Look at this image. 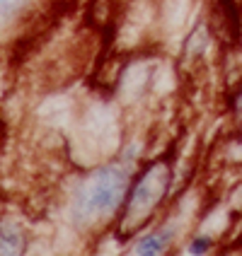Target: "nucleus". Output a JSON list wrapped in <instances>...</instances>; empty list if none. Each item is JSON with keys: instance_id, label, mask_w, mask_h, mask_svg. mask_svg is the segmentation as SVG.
<instances>
[{"instance_id": "obj_1", "label": "nucleus", "mask_w": 242, "mask_h": 256, "mask_svg": "<svg viewBox=\"0 0 242 256\" xmlns=\"http://www.w3.org/2000/svg\"><path fill=\"white\" fill-rule=\"evenodd\" d=\"M131 174L133 167L124 164L116 155L92 162L80 174H73L63 194V220L73 234L97 240L114 228Z\"/></svg>"}, {"instance_id": "obj_2", "label": "nucleus", "mask_w": 242, "mask_h": 256, "mask_svg": "<svg viewBox=\"0 0 242 256\" xmlns=\"http://www.w3.org/2000/svg\"><path fill=\"white\" fill-rule=\"evenodd\" d=\"M177 162L172 152L145 157L133 170L121 213L116 218V234L126 242L136 232L155 222L177 196Z\"/></svg>"}, {"instance_id": "obj_3", "label": "nucleus", "mask_w": 242, "mask_h": 256, "mask_svg": "<svg viewBox=\"0 0 242 256\" xmlns=\"http://www.w3.org/2000/svg\"><path fill=\"white\" fill-rule=\"evenodd\" d=\"M182 196H184V210L179 208V200L174 196L167 210L155 222H150L148 228H143L133 237H128L126 246H124L128 256H167L182 246L184 237L191 232V228L196 225V218H199V210L194 206H189L191 196L189 194H182Z\"/></svg>"}, {"instance_id": "obj_4", "label": "nucleus", "mask_w": 242, "mask_h": 256, "mask_svg": "<svg viewBox=\"0 0 242 256\" xmlns=\"http://www.w3.org/2000/svg\"><path fill=\"white\" fill-rule=\"evenodd\" d=\"M215 46V32L211 20H196L189 32L182 36L179 58L184 66H203V60L211 56V48Z\"/></svg>"}, {"instance_id": "obj_5", "label": "nucleus", "mask_w": 242, "mask_h": 256, "mask_svg": "<svg viewBox=\"0 0 242 256\" xmlns=\"http://www.w3.org/2000/svg\"><path fill=\"white\" fill-rule=\"evenodd\" d=\"M29 249V228L10 213H0V256H22Z\"/></svg>"}, {"instance_id": "obj_6", "label": "nucleus", "mask_w": 242, "mask_h": 256, "mask_svg": "<svg viewBox=\"0 0 242 256\" xmlns=\"http://www.w3.org/2000/svg\"><path fill=\"white\" fill-rule=\"evenodd\" d=\"M42 0H0V36L27 22Z\"/></svg>"}, {"instance_id": "obj_7", "label": "nucleus", "mask_w": 242, "mask_h": 256, "mask_svg": "<svg viewBox=\"0 0 242 256\" xmlns=\"http://www.w3.org/2000/svg\"><path fill=\"white\" fill-rule=\"evenodd\" d=\"M218 244H220L218 230L203 225V220H201V225H194V228H191V232L184 237V242H182L179 249H182V254H186V256H208L218 249Z\"/></svg>"}, {"instance_id": "obj_8", "label": "nucleus", "mask_w": 242, "mask_h": 256, "mask_svg": "<svg viewBox=\"0 0 242 256\" xmlns=\"http://www.w3.org/2000/svg\"><path fill=\"white\" fill-rule=\"evenodd\" d=\"M225 114L230 118L232 130H242V78L237 80V85L225 94Z\"/></svg>"}, {"instance_id": "obj_9", "label": "nucleus", "mask_w": 242, "mask_h": 256, "mask_svg": "<svg viewBox=\"0 0 242 256\" xmlns=\"http://www.w3.org/2000/svg\"><path fill=\"white\" fill-rule=\"evenodd\" d=\"M225 152L230 157L232 162H237V164H242V130H232L230 133L228 142H225Z\"/></svg>"}, {"instance_id": "obj_10", "label": "nucleus", "mask_w": 242, "mask_h": 256, "mask_svg": "<svg viewBox=\"0 0 242 256\" xmlns=\"http://www.w3.org/2000/svg\"><path fill=\"white\" fill-rule=\"evenodd\" d=\"M128 2H131V0H128Z\"/></svg>"}]
</instances>
